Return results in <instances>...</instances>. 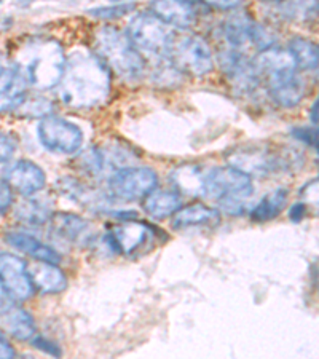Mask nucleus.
<instances>
[{"mask_svg": "<svg viewBox=\"0 0 319 359\" xmlns=\"http://www.w3.org/2000/svg\"><path fill=\"white\" fill-rule=\"evenodd\" d=\"M106 154H104L102 150L90 147L79 155L77 160H75V165H77V168L83 172V175L96 177L106 170Z\"/></svg>", "mask_w": 319, "mask_h": 359, "instance_id": "obj_30", "label": "nucleus"}, {"mask_svg": "<svg viewBox=\"0 0 319 359\" xmlns=\"http://www.w3.org/2000/svg\"><path fill=\"white\" fill-rule=\"evenodd\" d=\"M168 60L181 72H189L195 77L210 74L214 67L210 45L196 36H174Z\"/></svg>", "mask_w": 319, "mask_h": 359, "instance_id": "obj_7", "label": "nucleus"}, {"mask_svg": "<svg viewBox=\"0 0 319 359\" xmlns=\"http://www.w3.org/2000/svg\"><path fill=\"white\" fill-rule=\"evenodd\" d=\"M252 66L259 79L264 80L266 86L292 77L297 71V66H295V61L292 55L289 53V50L280 48V46L275 45L259 51V55L254 57Z\"/></svg>", "mask_w": 319, "mask_h": 359, "instance_id": "obj_13", "label": "nucleus"}, {"mask_svg": "<svg viewBox=\"0 0 319 359\" xmlns=\"http://www.w3.org/2000/svg\"><path fill=\"white\" fill-rule=\"evenodd\" d=\"M56 189L60 190L61 195L67 196L79 205L85 208H95V210H101L104 208V196L97 190L88 187L86 184H82L77 179L72 177H61L56 181Z\"/></svg>", "mask_w": 319, "mask_h": 359, "instance_id": "obj_24", "label": "nucleus"}, {"mask_svg": "<svg viewBox=\"0 0 319 359\" xmlns=\"http://www.w3.org/2000/svg\"><path fill=\"white\" fill-rule=\"evenodd\" d=\"M205 175L200 166L196 165H182L174 168L171 171V182L176 185L177 192L187 194L191 196H203L205 192Z\"/></svg>", "mask_w": 319, "mask_h": 359, "instance_id": "obj_26", "label": "nucleus"}, {"mask_svg": "<svg viewBox=\"0 0 319 359\" xmlns=\"http://www.w3.org/2000/svg\"><path fill=\"white\" fill-rule=\"evenodd\" d=\"M0 286L15 302H26L32 297L34 287L25 260L13 254H0Z\"/></svg>", "mask_w": 319, "mask_h": 359, "instance_id": "obj_12", "label": "nucleus"}, {"mask_svg": "<svg viewBox=\"0 0 319 359\" xmlns=\"http://www.w3.org/2000/svg\"><path fill=\"white\" fill-rule=\"evenodd\" d=\"M11 205H13V192H11V189L5 184V181L0 179V216L7 212Z\"/></svg>", "mask_w": 319, "mask_h": 359, "instance_id": "obj_35", "label": "nucleus"}, {"mask_svg": "<svg viewBox=\"0 0 319 359\" xmlns=\"http://www.w3.org/2000/svg\"><path fill=\"white\" fill-rule=\"evenodd\" d=\"M229 160L231 166L247 176H266L275 172H287L299 170L304 165V157L297 150L289 147H276L269 144H249L235 149Z\"/></svg>", "mask_w": 319, "mask_h": 359, "instance_id": "obj_4", "label": "nucleus"}, {"mask_svg": "<svg viewBox=\"0 0 319 359\" xmlns=\"http://www.w3.org/2000/svg\"><path fill=\"white\" fill-rule=\"evenodd\" d=\"M224 37L231 50L241 51L245 46H257L260 51L273 46V37L264 26L255 22L246 13L230 16L222 27Z\"/></svg>", "mask_w": 319, "mask_h": 359, "instance_id": "obj_11", "label": "nucleus"}, {"mask_svg": "<svg viewBox=\"0 0 319 359\" xmlns=\"http://www.w3.org/2000/svg\"><path fill=\"white\" fill-rule=\"evenodd\" d=\"M289 53L292 55L295 66L301 71H316L318 69V45L304 37H294L287 46Z\"/></svg>", "mask_w": 319, "mask_h": 359, "instance_id": "obj_29", "label": "nucleus"}, {"mask_svg": "<svg viewBox=\"0 0 319 359\" xmlns=\"http://www.w3.org/2000/svg\"><path fill=\"white\" fill-rule=\"evenodd\" d=\"M53 111L51 102L42 96H26L25 101L21 102V106L16 109V112L22 117L27 118H37V117H48Z\"/></svg>", "mask_w": 319, "mask_h": 359, "instance_id": "obj_31", "label": "nucleus"}, {"mask_svg": "<svg viewBox=\"0 0 319 359\" xmlns=\"http://www.w3.org/2000/svg\"><path fill=\"white\" fill-rule=\"evenodd\" d=\"M135 8H136L135 4L125 2V4H112V5H106V7L93 8L88 11V13L100 20H115L131 13V11H135Z\"/></svg>", "mask_w": 319, "mask_h": 359, "instance_id": "obj_32", "label": "nucleus"}, {"mask_svg": "<svg viewBox=\"0 0 319 359\" xmlns=\"http://www.w3.org/2000/svg\"><path fill=\"white\" fill-rule=\"evenodd\" d=\"M95 48L104 65L126 82H137L147 71L144 56L131 45L126 34L117 27L106 26L100 29L95 37Z\"/></svg>", "mask_w": 319, "mask_h": 359, "instance_id": "obj_2", "label": "nucleus"}, {"mask_svg": "<svg viewBox=\"0 0 319 359\" xmlns=\"http://www.w3.org/2000/svg\"><path fill=\"white\" fill-rule=\"evenodd\" d=\"M27 96V82L18 67L0 66V112H13Z\"/></svg>", "mask_w": 319, "mask_h": 359, "instance_id": "obj_17", "label": "nucleus"}, {"mask_svg": "<svg viewBox=\"0 0 319 359\" xmlns=\"http://www.w3.org/2000/svg\"><path fill=\"white\" fill-rule=\"evenodd\" d=\"M174 36L176 34L172 32V29L156 18L152 11H144L133 16L126 29L128 40L139 53H146L156 61L166 60Z\"/></svg>", "mask_w": 319, "mask_h": 359, "instance_id": "obj_6", "label": "nucleus"}, {"mask_svg": "<svg viewBox=\"0 0 319 359\" xmlns=\"http://www.w3.org/2000/svg\"><path fill=\"white\" fill-rule=\"evenodd\" d=\"M31 341H32V345L36 346V348L42 350L45 353H48V355H51V356H56L57 358V356L61 355V351H60V348H57V345L53 344V341H50L48 339L40 337V335H36V337H34Z\"/></svg>", "mask_w": 319, "mask_h": 359, "instance_id": "obj_36", "label": "nucleus"}, {"mask_svg": "<svg viewBox=\"0 0 319 359\" xmlns=\"http://www.w3.org/2000/svg\"><path fill=\"white\" fill-rule=\"evenodd\" d=\"M11 305V300L7 294H5V291L2 289V286H0V311H4L5 309H8V306Z\"/></svg>", "mask_w": 319, "mask_h": 359, "instance_id": "obj_39", "label": "nucleus"}, {"mask_svg": "<svg viewBox=\"0 0 319 359\" xmlns=\"http://www.w3.org/2000/svg\"><path fill=\"white\" fill-rule=\"evenodd\" d=\"M156 229L146 222L121 221L107 231V240L114 251L125 256H137L139 251H147V246H154Z\"/></svg>", "mask_w": 319, "mask_h": 359, "instance_id": "obj_10", "label": "nucleus"}, {"mask_svg": "<svg viewBox=\"0 0 319 359\" xmlns=\"http://www.w3.org/2000/svg\"><path fill=\"white\" fill-rule=\"evenodd\" d=\"M291 135L297 141L306 144L318 152V130L316 128H292Z\"/></svg>", "mask_w": 319, "mask_h": 359, "instance_id": "obj_33", "label": "nucleus"}, {"mask_svg": "<svg viewBox=\"0 0 319 359\" xmlns=\"http://www.w3.org/2000/svg\"><path fill=\"white\" fill-rule=\"evenodd\" d=\"M5 241L8 243L11 248L18 249L20 252L26 254V256L32 257L39 262H48V264H60V254H57L53 248L46 246L45 243L37 240L36 236L25 233V231H8L5 233Z\"/></svg>", "mask_w": 319, "mask_h": 359, "instance_id": "obj_19", "label": "nucleus"}, {"mask_svg": "<svg viewBox=\"0 0 319 359\" xmlns=\"http://www.w3.org/2000/svg\"><path fill=\"white\" fill-rule=\"evenodd\" d=\"M16 144L13 139L5 133H0V163H5L15 155Z\"/></svg>", "mask_w": 319, "mask_h": 359, "instance_id": "obj_34", "label": "nucleus"}, {"mask_svg": "<svg viewBox=\"0 0 319 359\" xmlns=\"http://www.w3.org/2000/svg\"><path fill=\"white\" fill-rule=\"evenodd\" d=\"M289 190L287 189H276L273 192L266 194L251 211V219L254 222H269L273 221L284 211L287 206Z\"/></svg>", "mask_w": 319, "mask_h": 359, "instance_id": "obj_27", "label": "nucleus"}, {"mask_svg": "<svg viewBox=\"0 0 319 359\" xmlns=\"http://www.w3.org/2000/svg\"><path fill=\"white\" fill-rule=\"evenodd\" d=\"M318 100L313 102V106H311V109H310V120H311V123L315 125V128L318 126Z\"/></svg>", "mask_w": 319, "mask_h": 359, "instance_id": "obj_40", "label": "nucleus"}, {"mask_svg": "<svg viewBox=\"0 0 319 359\" xmlns=\"http://www.w3.org/2000/svg\"><path fill=\"white\" fill-rule=\"evenodd\" d=\"M252 192L251 176L233 166H216L206 171L203 196L216 200L224 212L240 216L246 210V201Z\"/></svg>", "mask_w": 319, "mask_h": 359, "instance_id": "obj_5", "label": "nucleus"}, {"mask_svg": "<svg viewBox=\"0 0 319 359\" xmlns=\"http://www.w3.org/2000/svg\"><path fill=\"white\" fill-rule=\"evenodd\" d=\"M0 324L16 340H32L37 335V327L32 315L13 304L8 309L0 311Z\"/></svg>", "mask_w": 319, "mask_h": 359, "instance_id": "obj_22", "label": "nucleus"}, {"mask_svg": "<svg viewBox=\"0 0 319 359\" xmlns=\"http://www.w3.org/2000/svg\"><path fill=\"white\" fill-rule=\"evenodd\" d=\"M51 230L57 238L66 241L67 245L79 248L91 246L96 241L97 233L93 224L85 217L74 212H53L50 219Z\"/></svg>", "mask_w": 319, "mask_h": 359, "instance_id": "obj_14", "label": "nucleus"}, {"mask_svg": "<svg viewBox=\"0 0 319 359\" xmlns=\"http://www.w3.org/2000/svg\"><path fill=\"white\" fill-rule=\"evenodd\" d=\"M305 216H306V205H305V203H295V205L291 206V210H289V217H291L292 222L304 221Z\"/></svg>", "mask_w": 319, "mask_h": 359, "instance_id": "obj_38", "label": "nucleus"}, {"mask_svg": "<svg viewBox=\"0 0 319 359\" xmlns=\"http://www.w3.org/2000/svg\"><path fill=\"white\" fill-rule=\"evenodd\" d=\"M29 278H31L34 291H39L43 295L60 294L66 291L67 287V276L64 271L57 267L56 264L48 262H32L27 267Z\"/></svg>", "mask_w": 319, "mask_h": 359, "instance_id": "obj_18", "label": "nucleus"}, {"mask_svg": "<svg viewBox=\"0 0 319 359\" xmlns=\"http://www.w3.org/2000/svg\"><path fill=\"white\" fill-rule=\"evenodd\" d=\"M150 11L166 26L187 29L196 18L195 5L190 2H154Z\"/></svg>", "mask_w": 319, "mask_h": 359, "instance_id": "obj_21", "label": "nucleus"}, {"mask_svg": "<svg viewBox=\"0 0 319 359\" xmlns=\"http://www.w3.org/2000/svg\"><path fill=\"white\" fill-rule=\"evenodd\" d=\"M4 181L22 196H32L40 192L46 184V175L42 168L31 160H18L4 172Z\"/></svg>", "mask_w": 319, "mask_h": 359, "instance_id": "obj_15", "label": "nucleus"}, {"mask_svg": "<svg viewBox=\"0 0 319 359\" xmlns=\"http://www.w3.org/2000/svg\"><path fill=\"white\" fill-rule=\"evenodd\" d=\"M269 93L278 106L281 107H294L304 100L306 95L305 80L294 74L292 77L280 80L273 85H269Z\"/></svg>", "mask_w": 319, "mask_h": 359, "instance_id": "obj_25", "label": "nucleus"}, {"mask_svg": "<svg viewBox=\"0 0 319 359\" xmlns=\"http://www.w3.org/2000/svg\"><path fill=\"white\" fill-rule=\"evenodd\" d=\"M64 67L66 55L61 43L53 39H36L29 43L26 60L22 61V69L18 71L34 88L51 90L60 85Z\"/></svg>", "mask_w": 319, "mask_h": 359, "instance_id": "obj_3", "label": "nucleus"}, {"mask_svg": "<svg viewBox=\"0 0 319 359\" xmlns=\"http://www.w3.org/2000/svg\"><path fill=\"white\" fill-rule=\"evenodd\" d=\"M222 71L227 74V77L233 83L235 90L238 91H254L255 86L259 85L260 79L252 66V61L236 50L222 51L219 56Z\"/></svg>", "mask_w": 319, "mask_h": 359, "instance_id": "obj_16", "label": "nucleus"}, {"mask_svg": "<svg viewBox=\"0 0 319 359\" xmlns=\"http://www.w3.org/2000/svg\"><path fill=\"white\" fill-rule=\"evenodd\" d=\"M0 359H16V351L8 339L0 332Z\"/></svg>", "mask_w": 319, "mask_h": 359, "instance_id": "obj_37", "label": "nucleus"}, {"mask_svg": "<svg viewBox=\"0 0 319 359\" xmlns=\"http://www.w3.org/2000/svg\"><path fill=\"white\" fill-rule=\"evenodd\" d=\"M60 97L67 107L95 109L109 100L112 90L110 69L96 53L74 51L66 57L62 79L60 82Z\"/></svg>", "mask_w": 319, "mask_h": 359, "instance_id": "obj_1", "label": "nucleus"}, {"mask_svg": "<svg viewBox=\"0 0 319 359\" xmlns=\"http://www.w3.org/2000/svg\"><path fill=\"white\" fill-rule=\"evenodd\" d=\"M53 216L51 203L39 198H26L15 208V217L29 225H42Z\"/></svg>", "mask_w": 319, "mask_h": 359, "instance_id": "obj_28", "label": "nucleus"}, {"mask_svg": "<svg viewBox=\"0 0 319 359\" xmlns=\"http://www.w3.org/2000/svg\"><path fill=\"white\" fill-rule=\"evenodd\" d=\"M182 208V196L177 190L155 189L144 198V211L152 219L171 217Z\"/></svg>", "mask_w": 319, "mask_h": 359, "instance_id": "obj_23", "label": "nucleus"}, {"mask_svg": "<svg viewBox=\"0 0 319 359\" xmlns=\"http://www.w3.org/2000/svg\"><path fill=\"white\" fill-rule=\"evenodd\" d=\"M220 222V212L216 208L206 206L203 203L181 208L172 216L171 227L174 230H185L191 227H214Z\"/></svg>", "mask_w": 319, "mask_h": 359, "instance_id": "obj_20", "label": "nucleus"}, {"mask_svg": "<svg viewBox=\"0 0 319 359\" xmlns=\"http://www.w3.org/2000/svg\"><path fill=\"white\" fill-rule=\"evenodd\" d=\"M37 135L42 146L53 154L72 155L83 144V131L72 121L56 115L40 120Z\"/></svg>", "mask_w": 319, "mask_h": 359, "instance_id": "obj_9", "label": "nucleus"}, {"mask_svg": "<svg viewBox=\"0 0 319 359\" xmlns=\"http://www.w3.org/2000/svg\"><path fill=\"white\" fill-rule=\"evenodd\" d=\"M158 185V176L147 166L120 168L109 177L107 187L114 198L136 201L154 192Z\"/></svg>", "mask_w": 319, "mask_h": 359, "instance_id": "obj_8", "label": "nucleus"}]
</instances>
